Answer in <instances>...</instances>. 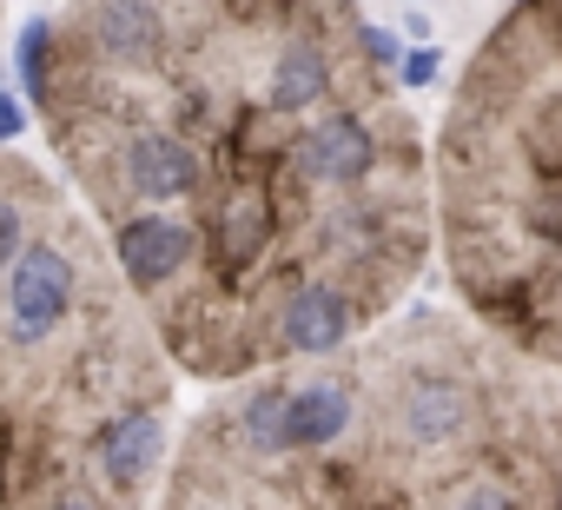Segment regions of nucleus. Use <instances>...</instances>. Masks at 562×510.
Here are the masks:
<instances>
[{
	"label": "nucleus",
	"instance_id": "obj_7",
	"mask_svg": "<svg viewBox=\"0 0 562 510\" xmlns=\"http://www.w3.org/2000/svg\"><path fill=\"white\" fill-rule=\"evenodd\" d=\"M358 47H364V60L378 74H397V60H404V41L391 27H378V21H358Z\"/></svg>",
	"mask_w": 562,
	"mask_h": 510
},
{
	"label": "nucleus",
	"instance_id": "obj_5",
	"mask_svg": "<svg viewBox=\"0 0 562 510\" xmlns=\"http://www.w3.org/2000/svg\"><path fill=\"white\" fill-rule=\"evenodd\" d=\"M437 74H443V54H437V41H417V47H404V60H397V74H391V80L411 93V87H430Z\"/></svg>",
	"mask_w": 562,
	"mask_h": 510
},
{
	"label": "nucleus",
	"instance_id": "obj_3",
	"mask_svg": "<svg viewBox=\"0 0 562 510\" xmlns=\"http://www.w3.org/2000/svg\"><path fill=\"white\" fill-rule=\"evenodd\" d=\"M351 424H358V372H318V378L292 385L278 444L285 451H331L338 437H351Z\"/></svg>",
	"mask_w": 562,
	"mask_h": 510
},
{
	"label": "nucleus",
	"instance_id": "obj_2",
	"mask_svg": "<svg viewBox=\"0 0 562 510\" xmlns=\"http://www.w3.org/2000/svg\"><path fill=\"white\" fill-rule=\"evenodd\" d=\"M364 325H371V312H364V299L351 286L312 279V286H299L285 306H278L271 352H278V365H285V358H338Z\"/></svg>",
	"mask_w": 562,
	"mask_h": 510
},
{
	"label": "nucleus",
	"instance_id": "obj_8",
	"mask_svg": "<svg viewBox=\"0 0 562 510\" xmlns=\"http://www.w3.org/2000/svg\"><path fill=\"white\" fill-rule=\"evenodd\" d=\"M21 133H27V107L0 87V140H21Z\"/></svg>",
	"mask_w": 562,
	"mask_h": 510
},
{
	"label": "nucleus",
	"instance_id": "obj_1",
	"mask_svg": "<svg viewBox=\"0 0 562 510\" xmlns=\"http://www.w3.org/2000/svg\"><path fill=\"white\" fill-rule=\"evenodd\" d=\"M166 464V411L159 404H133V411H113L100 431H93V451H87V470L100 484V497L113 510H133L146 497V484L159 477Z\"/></svg>",
	"mask_w": 562,
	"mask_h": 510
},
{
	"label": "nucleus",
	"instance_id": "obj_9",
	"mask_svg": "<svg viewBox=\"0 0 562 510\" xmlns=\"http://www.w3.org/2000/svg\"><path fill=\"white\" fill-rule=\"evenodd\" d=\"M404 8H424V0H404Z\"/></svg>",
	"mask_w": 562,
	"mask_h": 510
},
{
	"label": "nucleus",
	"instance_id": "obj_6",
	"mask_svg": "<svg viewBox=\"0 0 562 510\" xmlns=\"http://www.w3.org/2000/svg\"><path fill=\"white\" fill-rule=\"evenodd\" d=\"M41 510H113V503L100 497V484H93V477H60V484L41 497Z\"/></svg>",
	"mask_w": 562,
	"mask_h": 510
},
{
	"label": "nucleus",
	"instance_id": "obj_10",
	"mask_svg": "<svg viewBox=\"0 0 562 510\" xmlns=\"http://www.w3.org/2000/svg\"><path fill=\"white\" fill-rule=\"evenodd\" d=\"M516 8H529V0H516Z\"/></svg>",
	"mask_w": 562,
	"mask_h": 510
},
{
	"label": "nucleus",
	"instance_id": "obj_4",
	"mask_svg": "<svg viewBox=\"0 0 562 510\" xmlns=\"http://www.w3.org/2000/svg\"><path fill=\"white\" fill-rule=\"evenodd\" d=\"M47 67H54V21H47V14H34V21L14 34V74H21V93H27V100H41Z\"/></svg>",
	"mask_w": 562,
	"mask_h": 510
}]
</instances>
